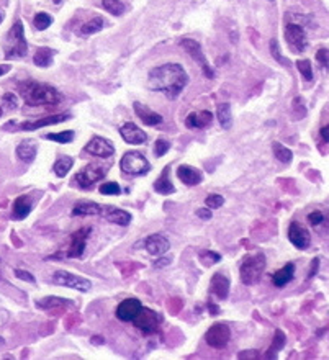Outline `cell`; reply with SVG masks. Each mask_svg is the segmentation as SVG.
<instances>
[{
	"label": "cell",
	"mask_w": 329,
	"mask_h": 360,
	"mask_svg": "<svg viewBox=\"0 0 329 360\" xmlns=\"http://www.w3.org/2000/svg\"><path fill=\"white\" fill-rule=\"evenodd\" d=\"M188 84V74L180 64L165 62L149 71L148 85L154 92H163L167 99L175 100Z\"/></svg>",
	"instance_id": "6da1fadb"
},
{
	"label": "cell",
	"mask_w": 329,
	"mask_h": 360,
	"mask_svg": "<svg viewBox=\"0 0 329 360\" xmlns=\"http://www.w3.org/2000/svg\"><path fill=\"white\" fill-rule=\"evenodd\" d=\"M20 95L31 106L43 105H57L62 102V95L57 89L50 84L36 82V80H25L18 85Z\"/></svg>",
	"instance_id": "7a4b0ae2"
},
{
	"label": "cell",
	"mask_w": 329,
	"mask_h": 360,
	"mask_svg": "<svg viewBox=\"0 0 329 360\" xmlns=\"http://www.w3.org/2000/svg\"><path fill=\"white\" fill-rule=\"evenodd\" d=\"M266 256L262 254V252H257V254H251V256H246L244 259L241 262V267H239V277H241V282L244 285H254L261 280L262 273H264V268H266Z\"/></svg>",
	"instance_id": "3957f363"
},
{
	"label": "cell",
	"mask_w": 329,
	"mask_h": 360,
	"mask_svg": "<svg viewBox=\"0 0 329 360\" xmlns=\"http://www.w3.org/2000/svg\"><path fill=\"white\" fill-rule=\"evenodd\" d=\"M26 52H28V46H26V40H25V33H23V23L18 20V21H15L7 35L5 57H8V59L23 57Z\"/></svg>",
	"instance_id": "277c9868"
},
{
	"label": "cell",
	"mask_w": 329,
	"mask_h": 360,
	"mask_svg": "<svg viewBox=\"0 0 329 360\" xmlns=\"http://www.w3.org/2000/svg\"><path fill=\"white\" fill-rule=\"evenodd\" d=\"M120 169L126 175H143L151 170V164L141 153L128 151L120 160Z\"/></svg>",
	"instance_id": "5b68a950"
},
{
	"label": "cell",
	"mask_w": 329,
	"mask_h": 360,
	"mask_svg": "<svg viewBox=\"0 0 329 360\" xmlns=\"http://www.w3.org/2000/svg\"><path fill=\"white\" fill-rule=\"evenodd\" d=\"M53 282H55L56 285H62V287L77 290V292H82V293L90 292V288H92V282L89 280V278L79 277V275H75V273H71L67 270H56L55 273H53Z\"/></svg>",
	"instance_id": "8992f818"
},
{
	"label": "cell",
	"mask_w": 329,
	"mask_h": 360,
	"mask_svg": "<svg viewBox=\"0 0 329 360\" xmlns=\"http://www.w3.org/2000/svg\"><path fill=\"white\" fill-rule=\"evenodd\" d=\"M180 46L188 52V56H190L193 61H195L198 66L202 67V71H203L205 76H207L208 79L215 77V71H213V67L208 64L207 57H205L200 43L195 41V40H192V38H183V40H180Z\"/></svg>",
	"instance_id": "52a82bcc"
},
{
	"label": "cell",
	"mask_w": 329,
	"mask_h": 360,
	"mask_svg": "<svg viewBox=\"0 0 329 360\" xmlns=\"http://www.w3.org/2000/svg\"><path fill=\"white\" fill-rule=\"evenodd\" d=\"M231 339V329L224 322H215L205 334V341L213 349H224Z\"/></svg>",
	"instance_id": "ba28073f"
},
{
	"label": "cell",
	"mask_w": 329,
	"mask_h": 360,
	"mask_svg": "<svg viewBox=\"0 0 329 360\" xmlns=\"http://www.w3.org/2000/svg\"><path fill=\"white\" fill-rule=\"evenodd\" d=\"M285 40L296 52H303L306 50V30L296 21L285 26Z\"/></svg>",
	"instance_id": "9c48e42d"
},
{
	"label": "cell",
	"mask_w": 329,
	"mask_h": 360,
	"mask_svg": "<svg viewBox=\"0 0 329 360\" xmlns=\"http://www.w3.org/2000/svg\"><path fill=\"white\" fill-rule=\"evenodd\" d=\"M105 177V170L97 164H89L85 165L82 170H79L75 174V184L80 189H89L94 184H97L99 180H102Z\"/></svg>",
	"instance_id": "30bf717a"
},
{
	"label": "cell",
	"mask_w": 329,
	"mask_h": 360,
	"mask_svg": "<svg viewBox=\"0 0 329 360\" xmlns=\"http://www.w3.org/2000/svg\"><path fill=\"white\" fill-rule=\"evenodd\" d=\"M133 322L141 332H144V334H151V332H154L159 327L161 314L156 313L154 309H148L143 306V309L139 311V314L133 319Z\"/></svg>",
	"instance_id": "8fae6325"
},
{
	"label": "cell",
	"mask_w": 329,
	"mask_h": 360,
	"mask_svg": "<svg viewBox=\"0 0 329 360\" xmlns=\"http://www.w3.org/2000/svg\"><path fill=\"white\" fill-rule=\"evenodd\" d=\"M84 149L87 154L95 155V157H102V159L110 157V155H113V153H115V146H113V143L109 141V139L102 138V136L92 138L90 141L85 144Z\"/></svg>",
	"instance_id": "7c38bea8"
},
{
	"label": "cell",
	"mask_w": 329,
	"mask_h": 360,
	"mask_svg": "<svg viewBox=\"0 0 329 360\" xmlns=\"http://www.w3.org/2000/svg\"><path fill=\"white\" fill-rule=\"evenodd\" d=\"M288 241L300 251L308 249L310 243H311L310 231L305 226H301L298 221H292L288 226Z\"/></svg>",
	"instance_id": "4fadbf2b"
},
{
	"label": "cell",
	"mask_w": 329,
	"mask_h": 360,
	"mask_svg": "<svg viewBox=\"0 0 329 360\" xmlns=\"http://www.w3.org/2000/svg\"><path fill=\"white\" fill-rule=\"evenodd\" d=\"M141 309H143V305L138 298H126L116 306L115 314L120 321L129 322V321H133L134 318H136Z\"/></svg>",
	"instance_id": "5bb4252c"
},
{
	"label": "cell",
	"mask_w": 329,
	"mask_h": 360,
	"mask_svg": "<svg viewBox=\"0 0 329 360\" xmlns=\"http://www.w3.org/2000/svg\"><path fill=\"white\" fill-rule=\"evenodd\" d=\"M92 233V228L90 226H84L77 229L75 233H72L71 236V244H69V257H75V259H79V257H82L84 251H85V246H87V238Z\"/></svg>",
	"instance_id": "9a60e30c"
},
{
	"label": "cell",
	"mask_w": 329,
	"mask_h": 360,
	"mask_svg": "<svg viewBox=\"0 0 329 360\" xmlns=\"http://www.w3.org/2000/svg\"><path fill=\"white\" fill-rule=\"evenodd\" d=\"M99 216L105 218L107 221H110L113 224H118V226H128V224L131 223V214L128 211L116 208V206H110V205H100Z\"/></svg>",
	"instance_id": "2e32d148"
},
{
	"label": "cell",
	"mask_w": 329,
	"mask_h": 360,
	"mask_svg": "<svg viewBox=\"0 0 329 360\" xmlns=\"http://www.w3.org/2000/svg\"><path fill=\"white\" fill-rule=\"evenodd\" d=\"M120 134L128 144H133V146H139V144H144L148 141V134L136 123H131V121H126L120 128Z\"/></svg>",
	"instance_id": "e0dca14e"
},
{
	"label": "cell",
	"mask_w": 329,
	"mask_h": 360,
	"mask_svg": "<svg viewBox=\"0 0 329 360\" xmlns=\"http://www.w3.org/2000/svg\"><path fill=\"white\" fill-rule=\"evenodd\" d=\"M144 249H146L149 254L153 256H163V254H167L170 249V243L169 239L165 238V236L156 233V234H151L148 236L146 239H144Z\"/></svg>",
	"instance_id": "ac0fdd59"
},
{
	"label": "cell",
	"mask_w": 329,
	"mask_h": 360,
	"mask_svg": "<svg viewBox=\"0 0 329 360\" xmlns=\"http://www.w3.org/2000/svg\"><path fill=\"white\" fill-rule=\"evenodd\" d=\"M133 108H134V113L139 116V120H141L144 125H148V126H158V125H161V123H164L163 115L156 113V111L148 108V106L143 105L141 102H134Z\"/></svg>",
	"instance_id": "d6986e66"
},
{
	"label": "cell",
	"mask_w": 329,
	"mask_h": 360,
	"mask_svg": "<svg viewBox=\"0 0 329 360\" xmlns=\"http://www.w3.org/2000/svg\"><path fill=\"white\" fill-rule=\"evenodd\" d=\"M69 118H71V115H69V113H57V115H51V116L41 118V120H38V121H25L20 128L23 131H35V130H40V128L56 125V123H62V121L69 120Z\"/></svg>",
	"instance_id": "ffe728a7"
},
{
	"label": "cell",
	"mask_w": 329,
	"mask_h": 360,
	"mask_svg": "<svg viewBox=\"0 0 329 360\" xmlns=\"http://www.w3.org/2000/svg\"><path fill=\"white\" fill-rule=\"evenodd\" d=\"M177 177H179V180L183 185H188V187H195L203 180L202 172L187 164H182L177 167Z\"/></svg>",
	"instance_id": "44dd1931"
},
{
	"label": "cell",
	"mask_w": 329,
	"mask_h": 360,
	"mask_svg": "<svg viewBox=\"0 0 329 360\" xmlns=\"http://www.w3.org/2000/svg\"><path fill=\"white\" fill-rule=\"evenodd\" d=\"M212 121H213V113L208 110L192 111V113L185 118L187 128H192V130H202V128H207Z\"/></svg>",
	"instance_id": "7402d4cb"
},
{
	"label": "cell",
	"mask_w": 329,
	"mask_h": 360,
	"mask_svg": "<svg viewBox=\"0 0 329 360\" xmlns=\"http://www.w3.org/2000/svg\"><path fill=\"white\" fill-rule=\"evenodd\" d=\"M229 278L224 277L223 273H215L212 277V285H210V292H212L218 300H226L229 295Z\"/></svg>",
	"instance_id": "603a6c76"
},
{
	"label": "cell",
	"mask_w": 329,
	"mask_h": 360,
	"mask_svg": "<svg viewBox=\"0 0 329 360\" xmlns=\"http://www.w3.org/2000/svg\"><path fill=\"white\" fill-rule=\"evenodd\" d=\"M295 277V264L293 262H288V264H285L280 270H277L272 275V283L275 285L277 288H283L285 285H288L290 282L293 280Z\"/></svg>",
	"instance_id": "cb8c5ba5"
},
{
	"label": "cell",
	"mask_w": 329,
	"mask_h": 360,
	"mask_svg": "<svg viewBox=\"0 0 329 360\" xmlns=\"http://www.w3.org/2000/svg\"><path fill=\"white\" fill-rule=\"evenodd\" d=\"M36 154H38V146L31 139H25V141H21L17 146V157L21 162H26V164L33 162Z\"/></svg>",
	"instance_id": "d4e9b609"
},
{
	"label": "cell",
	"mask_w": 329,
	"mask_h": 360,
	"mask_svg": "<svg viewBox=\"0 0 329 360\" xmlns=\"http://www.w3.org/2000/svg\"><path fill=\"white\" fill-rule=\"evenodd\" d=\"M169 170H170V165H167V167L163 170V174H161V177L154 182V185H153L154 190L158 193H161V195H170V193L175 192V187L170 180Z\"/></svg>",
	"instance_id": "484cf974"
},
{
	"label": "cell",
	"mask_w": 329,
	"mask_h": 360,
	"mask_svg": "<svg viewBox=\"0 0 329 360\" xmlns=\"http://www.w3.org/2000/svg\"><path fill=\"white\" fill-rule=\"evenodd\" d=\"M33 209V202L28 195L18 197L13 203V218L15 219H25Z\"/></svg>",
	"instance_id": "4316f807"
},
{
	"label": "cell",
	"mask_w": 329,
	"mask_h": 360,
	"mask_svg": "<svg viewBox=\"0 0 329 360\" xmlns=\"http://www.w3.org/2000/svg\"><path fill=\"white\" fill-rule=\"evenodd\" d=\"M100 214V205L95 202H79L72 208V216H97Z\"/></svg>",
	"instance_id": "83f0119b"
},
{
	"label": "cell",
	"mask_w": 329,
	"mask_h": 360,
	"mask_svg": "<svg viewBox=\"0 0 329 360\" xmlns=\"http://www.w3.org/2000/svg\"><path fill=\"white\" fill-rule=\"evenodd\" d=\"M217 118L223 130H229L233 126V115H231V105L228 102L224 103H218L217 106Z\"/></svg>",
	"instance_id": "f1b7e54d"
},
{
	"label": "cell",
	"mask_w": 329,
	"mask_h": 360,
	"mask_svg": "<svg viewBox=\"0 0 329 360\" xmlns=\"http://www.w3.org/2000/svg\"><path fill=\"white\" fill-rule=\"evenodd\" d=\"M72 302L71 300H66V298H57V297H46V298H41L36 302V306L41 309H53V308H62V306H71Z\"/></svg>",
	"instance_id": "f546056e"
},
{
	"label": "cell",
	"mask_w": 329,
	"mask_h": 360,
	"mask_svg": "<svg viewBox=\"0 0 329 360\" xmlns=\"http://www.w3.org/2000/svg\"><path fill=\"white\" fill-rule=\"evenodd\" d=\"M285 342H287V337H285L283 332L280 331V329H278V331H275L274 339H272V347L266 352V357H267V359H277L278 352L282 351L283 346H285Z\"/></svg>",
	"instance_id": "4dcf8cb0"
},
{
	"label": "cell",
	"mask_w": 329,
	"mask_h": 360,
	"mask_svg": "<svg viewBox=\"0 0 329 360\" xmlns=\"http://www.w3.org/2000/svg\"><path fill=\"white\" fill-rule=\"evenodd\" d=\"M72 165H74V159L71 155H61V157H57L53 169H55V174L62 179V177H66L69 174V170L72 169Z\"/></svg>",
	"instance_id": "1f68e13d"
},
{
	"label": "cell",
	"mask_w": 329,
	"mask_h": 360,
	"mask_svg": "<svg viewBox=\"0 0 329 360\" xmlns=\"http://www.w3.org/2000/svg\"><path fill=\"white\" fill-rule=\"evenodd\" d=\"M53 56H55V51L48 50V48H41L38 50L33 56V62L38 67H50L53 64Z\"/></svg>",
	"instance_id": "d6a6232c"
},
{
	"label": "cell",
	"mask_w": 329,
	"mask_h": 360,
	"mask_svg": "<svg viewBox=\"0 0 329 360\" xmlns=\"http://www.w3.org/2000/svg\"><path fill=\"white\" fill-rule=\"evenodd\" d=\"M105 26V21L102 17H94V18H90L87 23H84L82 25V28H80V33H82L84 36H89V35H95V33H99V31H102V28Z\"/></svg>",
	"instance_id": "836d02e7"
},
{
	"label": "cell",
	"mask_w": 329,
	"mask_h": 360,
	"mask_svg": "<svg viewBox=\"0 0 329 360\" xmlns=\"http://www.w3.org/2000/svg\"><path fill=\"white\" fill-rule=\"evenodd\" d=\"M272 149H274V155L280 160V162H283V164L292 162V159H293L292 149H288L287 146H283V144H280V143H274Z\"/></svg>",
	"instance_id": "e575fe53"
},
{
	"label": "cell",
	"mask_w": 329,
	"mask_h": 360,
	"mask_svg": "<svg viewBox=\"0 0 329 360\" xmlns=\"http://www.w3.org/2000/svg\"><path fill=\"white\" fill-rule=\"evenodd\" d=\"M102 7L113 17H120L125 12V5L121 0H102Z\"/></svg>",
	"instance_id": "d590c367"
},
{
	"label": "cell",
	"mask_w": 329,
	"mask_h": 360,
	"mask_svg": "<svg viewBox=\"0 0 329 360\" xmlns=\"http://www.w3.org/2000/svg\"><path fill=\"white\" fill-rule=\"evenodd\" d=\"M51 25H53V17H51L50 13L40 12V13H36V15H35V18H33V26H35L36 30L45 31V30L50 28Z\"/></svg>",
	"instance_id": "8d00e7d4"
},
{
	"label": "cell",
	"mask_w": 329,
	"mask_h": 360,
	"mask_svg": "<svg viewBox=\"0 0 329 360\" xmlns=\"http://www.w3.org/2000/svg\"><path fill=\"white\" fill-rule=\"evenodd\" d=\"M74 131H61V133H48L45 134L46 139H50V141H56L59 144H67V143H72L74 141Z\"/></svg>",
	"instance_id": "74e56055"
},
{
	"label": "cell",
	"mask_w": 329,
	"mask_h": 360,
	"mask_svg": "<svg viewBox=\"0 0 329 360\" xmlns=\"http://www.w3.org/2000/svg\"><path fill=\"white\" fill-rule=\"evenodd\" d=\"M296 69L300 71L301 77H303L306 82H311L313 80V67H311L310 59H300V61H296Z\"/></svg>",
	"instance_id": "f35d334b"
},
{
	"label": "cell",
	"mask_w": 329,
	"mask_h": 360,
	"mask_svg": "<svg viewBox=\"0 0 329 360\" xmlns=\"http://www.w3.org/2000/svg\"><path fill=\"white\" fill-rule=\"evenodd\" d=\"M198 259H200V262L205 267H212L221 260V256L218 252H213V251H202L200 256H198Z\"/></svg>",
	"instance_id": "ab89813d"
},
{
	"label": "cell",
	"mask_w": 329,
	"mask_h": 360,
	"mask_svg": "<svg viewBox=\"0 0 329 360\" xmlns=\"http://www.w3.org/2000/svg\"><path fill=\"white\" fill-rule=\"evenodd\" d=\"M2 105H3V108L7 111L17 110L18 108V97L15 94H12V92H5L2 95Z\"/></svg>",
	"instance_id": "60d3db41"
},
{
	"label": "cell",
	"mask_w": 329,
	"mask_h": 360,
	"mask_svg": "<svg viewBox=\"0 0 329 360\" xmlns=\"http://www.w3.org/2000/svg\"><path fill=\"white\" fill-rule=\"evenodd\" d=\"M271 54L274 56V59L277 61L278 64H282V66H288L290 61L288 59H285L282 56V52L278 50V41L277 40H271Z\"/></svg>",
	"instance_id": "b9f144b4"
},
{
	"label": "cell",
	"mask_w": 329,
	"mask_h": 360,
	"mask_svg": "<svg viewBox=\"0 0 329 360\" xmlns=\"http://www.w3.org/2000/svg\"><path fill=\"white\" fill-rule=\"evenodd\" d=\"M99 192L102 195H120L121 193V187L116 184V182H107V184L100 185Z\"/></svg>",
	"instance_id": "7bdbcfd3"
},
{
	"label": "cell",
	"mask_w": 329,
	"mask_h": 360,
	"mask_svg": "<svg viewBox=\"0 0 329 360\" xmlns=\"http://www.w3.org/2000/svg\"><path fill=\"white\" fill-rule=\"evenodd\" d=\"M205 203H207V206L210 209H218V208H221L224 205V198L221 195H218V193H212V195L207 197Z\"/></svg>",
	"instance_id": "ee69618b"
},
{
	"label": "cell",
	"mask_w": 329,
	"mask_h": 360,
	"mask_svg": "<svg viewBox=\"0 0 329 360\" xmlns=\"http://www.w3.org/2000/svg\"><path fill=\"white\" fill-rule=\"evenodd\" d=\"M170 149V143L165 141V139H158L154 144V155L156 157H163L167 153H169Z\"/></svg>",
	"instance_id": "f6af8a7d"
},
{
	"label": "cell",
	"mask_w": 329,
	"mask_h": 360,
	"mask_svg": "<svg viewBox=\"0 0 329 360\" xmlns=\"http://www.w3.org/2000/svg\"><path fill=\"white\" fill-rule=\"evenodd\" d=\"M316 61L323 69H329V50L326 48H321L316 52Z\"/></svg>",
	"instance_id": "bcb514c9"
},
{
	"label": "cell",
	"mask_w": 329,
	"mask_h": 360,
	"mask_svg": "<svg viewBox=\"0 0 329 360\" xmlns=\"http://www.w3.org/2000/svg\"><path fill=\"white\" fill-rule=\"evenodd\" d=\"M325 219H326V216H325V213L323 211H311L310 214H308V223L311 224V226H320V224H323L325 223Z\"/></svg>",
	"instance_id": "7dc6e473"
},
{
	"label": "cell",
	"mask_w": 329,
	"mask_h": 360,
	"mask_svg": "<svg viewBox=\"0 0 329 360\" xmlns=\"http://www.w3.org/2000/svg\"><path fill=\"white\" fill-rule=\"evenodd\" d=\"M15 277L20 278V280H23V282H28V283H35L36 282V278L35 275H31L30 272H26V270H18V268H15Z\"/></svg>",
	"instance_id": "c3c4849f"
},
{
	"label": "cell",
	"mask_w": 329,
	"mask_h": 360,
	"mask_svg": "<svg viewBox=\"0 0 329 360\" xmlns=\"http://www.w3.org/2000/svg\"><path fill=\"white\" fill-rule=\"evenodd\" d=\"M167 305H169V311L172 314H177L182 309V302H180V300H177V298H170Z\"/></svg>",
	"instance_id": "681fc988"
},
{
	"label": "cell",
	"mask_w": 329,
	"mask_h": 360,
	"mask_svg": "<svg viewBox=\"0 0 329 360\" xmlns=\"http://www.w3.org/2000/svg\"><path fill=\"white\" fill-rule=\"evenodd\" d=\"M172 262V257L170 256H165V254H163L161 256V259H158L154 262V267L156 268H163V267H167Z\"/></svg>",
	"instance_id": "f907efd6"
},
{
	"label": "cell",
	"mask_w": 329,
	"mask_h": 360,
	"mask_svg": "<svg viewBox=\"0 0 329 360\" xmlns=\"http://www.w3.org/2000/svg\"><path fill=\"white\" fill-rule=\"evenodd\" d=\"M197 216L200 219H205V221H208V219H212V209L210 208H198L197 209Z\"/></svg>",
	"instance_id": "816d5d0a"
},
{
	"label": "cell",
	"mask_w": 329,
	"mask_h": 360,
	"mask_svg": "<svg viewBox=\"0 0 329 360\" xmlns=\"http://www.w3.org/2000/svg\"><path fill=\"white\" fill-rule=\"evenodd\" d=\"M239 359H257L259 357V352L257 351H242L238 354Z\"/></svg>",
	"instance_id": "f5cc1de1"
},
{
	"label": "cell",
	"mask_w": 329,
	"mask_h": 360,
	"mask_svg": "<svg viewBox=\"0 0 329 360\" xmlns=\"http://www.w3.org/2000/svg\"><path fill=\"white\" fill-rule=\"evenodd\" d=\"M318 265H320V259H318V257H315V259H313V262H311V268H310L308 278L315 277V273L318 272Z\"/></svg>",
	"instance_id": "db71d44e"
},
{
	"label": "cell",
	"mask_w": 329,
	"mask_h": 360,
	"mask_svg": "<svg viewBox=\"0 0 329 360\" xmlns=\"http://www.w3.org/2000/svg\"><path fill=\"white\" fill-rule=\"evenodd\" d=\"M320 134H321V138H323V141H326V143H329V125H326V126H323V128H321V131H320Z\"/></svg>",
	"instance_id": "11a10c76"
},
{
	"label": "cell",
	"mask_w": 329,
	"mask_h": 360,
	"mask_svg": "<svg viewBox=\"0 0 329 360\" xmlns=\"http://www.w3.org/2000/svg\"><path fill=\"white\" fill-rule=\"evenodd\" d=\"M92 344H104V337H100V336H94L90 339Z\"/></svg>",
	"instance_id": "9f6ffc18"
},
{
	"label": "cell",
	"mask_w": 329,
	"mask_h": 360,
	"mask_svg": "<svg viewBox=\"0 0 329 360\" xmlns=\"http://www.w3.org/2000/svg\"><path fill=\"white\" fill-rule=\"evenodd\" d=\"M8 66H0V77H2V76H5V74H7L8 72Z\"/></svg>",
	"instance_id": "6f0895ef"
},
{
	"label": "cell",
	"mask_w": 329,
	"mask_h": 360,
	"mask_svg": "<svg viewBox=\"0 0 329 360\" xmlns=\"http://www.w3.org/2000/svg\"><path fill=\"white\" fill-rule=\"evenodd\" d=\"M2 21H3V12L0 10V23H2Z\"/></svg>",
	"instance_id": "680465c9"
},
{
	"label": "cell",
	"mask_w": 329,
	"mask_h": 360,
	"mask_svg": "<svg viewBox=\"0 0 329 360\" xmlns=\"http://www.w3.org/2000/svg\"><path fill=\"white\" fill-rule=\"evenodd\" d=\"M53 2H55L56 5H61V3H62V0H53Z\"/></svg>",
	"instance_id": "91938a15"
},
{
	"label": "cell",
	"mask_w": 329,
	"mask_h": 360,
	"mask_svg": "<svg viewBox=\"0 0 329 360\" xmlns=\"http://www.w3.org/2000/svg\"><path fill=\"white\" fill-rule=\"evenodd\" d=\"M0 116H2V108H0Z\"/></svg>",
	"instance_id": "94428289"
},
{
	"label": "cell",
	"mask_w": 329,
	"mask_h": 360,
	"mask_svg": "<svg viewBox=\"0 0 329 360\" xmlns=\"http://www.w3.org/2000/svg\"><path fill=\"white\" fill-rule=\"evenodd\" d=\"M269 2H274V0H269Z\"/></svg>",
	"instance_id": "6125c7cd"
}]
</instances>
